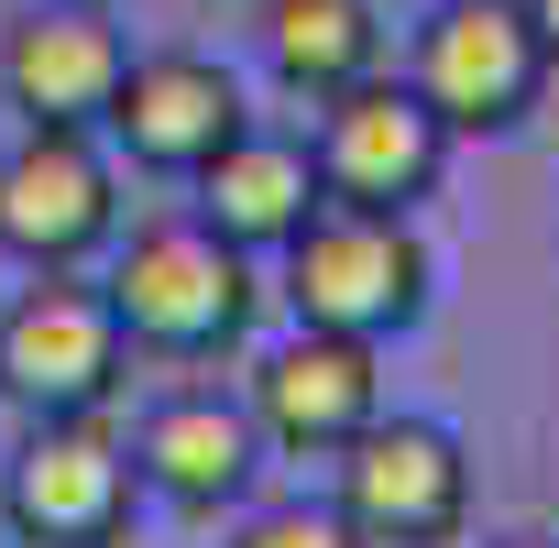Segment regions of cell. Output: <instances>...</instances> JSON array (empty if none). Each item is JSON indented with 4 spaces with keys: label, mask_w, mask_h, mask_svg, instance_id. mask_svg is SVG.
<instances>
[{
    "label": "cell",
    "mask_w": 559,
    "mask_h": 548,
    "mask_svg": "<svg viewBox=\"0 0 559 548\" xmlns=\"http://www.w3.org/2000/svg\"><path fill=\"white\" fill-rule=\"evenodd\" d=\"M110 308H121V341L132 352L209 362V352H230L252 330V252L219 241L209 219H154L110 263Z\"/></svg>",
    "instance_id": "6da1fadb"
},
{
    "label": "cell",
    "mask_w": 559,
    "mask_h": 548,
    "mask_svg": "<svg viewBox=\"0 0 559 548\" xmlns=\"http://www.w3.org/2000/svg\"><path fill=\"white\" fill-rule=\"evenodd\" d=\"M121 230V176L88 132H23L0 154V252L34 274H78Z\"/></svg>",
    "instance_id": "ba28073f"
},
{
    "label": "cell",
    "mask_w": 559,
    "mask_h": 548,
    "mask_svg": "<svg viewBox=\"0 0 559 548\" xmlns=\"http://www.w3.org/2000/svg\"><path fill=\"white\" fill-rule=\"evenodd\" d=\"M263 67L297 99H341L352 78L384 67V23L373 0H263Z\"/></svg>",
    "instance_id": "5bb4252c"
},
{
    "label": "cell",
    "mask_w": 559,
    "mask_h": 548,
    "mask_svg": "<svg viewBox=\"0 0 559 548\" xmlns=\"http://www.w3.org/2000/svg\"><path fill=\"white\" fill-rule=\"evenodd\" d=\"M252 110H241V78L219 56H132L121 99H110V143L143 165V176H209L219 143H241Z\"/></svg>",
    "instance_id": "8fae6325"
},
{
    "label": "cell",
    "mask_w": 559,
    "mask_h": 548,
    "mask_svg": "<svg viewBox=\"0 0 559 548\" xmlns=\"http://www.w3.org/2000/svg\"><path fill=\"white\" fill-rule=\"evenodd\" d=\"M319 209H330L319 154L286 143V132H241V143H219V165L198 176V219H209L219 241H241V252H286Z\"/></svg>",
    "instance_id": "7c38bea8"
},
{
    "label": "cell",
    "mask_w": 559,
    "mask_h": 548,
    "mask_svg": "<svg viewBox=\"0 0 559 548\" xmlns=\"http://www.w3.org/2000/svg\"><path fill=\"white\" fill-rule=\"evenodd\" d=\"M230 548H362V526H352L341 504H274V515H252Z\"/></svg>",
    "instance_id": "9a60e30c"
},
{
    "label": "cell",
    "mask_w": 559,
    "mask_h": 548,
    "mask_svg": "<svg viewBox=\"0 0 559 548\" xmlns=\"http://www.w3.org/2000/svg\"><path fill=\"white\" fill-rule=\"evenodd\" d=\"M373 417H384V373H373V341H352V330L297 319L286 352L252 362V428L274 450H297V461H341Z\"/></svg>",
    "instance_id": "30bf717a"
},
{
    "label": "cell",
    "mask_w": 559,
    "mask_h": 548,
    "mask_svg": "<svg viewBox=\"0 0 559 548\" xmlns=\"http://www.w3.org/2000/svg\"><path fill=\"white\" fill-rule=\"evenodd\" d=\"M121 308L110 286H78V274H34V286L0 308V406L23 417H99L121 395Z\"/></svg>",
    "instance_id": "3957f363"
},
{
    "label": "cell",
    "mask_w": 559,
    "mask_h": 548,
    "mask_svg": "<svg viewBox=\"0 0 559 548\" xmlns=\"http://www.w3.org/2000/svg\"><path fill=\"white\" fill-rule=\"evenodd\" d=\"M132 78V45L99 0H45L34 23L0 34V99L23 110V132H99Z\"/></svg>",
    "instance_id": "9c48e42d"
},
{
    "label": "cell",
    "mask_w": 559,
    "mask_h": 548,
    "mask_svg": "<svg viewBox=\"0 0 559 548\" xmlns=\"http://www.w3.org/2000/svg\"><path fill=\"white\" fill-rule=\"evenodd\" d=\"M319 187L341 198V209H417L428 187H439V165H450V121L417 99V78L395 88V78H352L341 99H319Z\"/></svg>",
    "instance_id": "52a82bcc"
},
{
    "label": "cell",
    "mask_w": 559,
    "mask_h": 548,
    "mask_svg": "<svg viewBox=\"0 0 559 548\" xmlns=\"http://www.w3.org/2000/svg\"><path fill=\"white\" fill-rule=\"evenodd\" d=\"M548 88V45L526 34V0H439L417 34V99L461 132H515Z\"/></svg>",
    "instance_id": "8992f818"
},
{
    "label": "cell",
    "mask_w": 559,
    "mask_h": 548,
    "mask_svg": "<svg viewBox=\"0 0 559 548\" xmlns=\"http://www.w3.org/2000/svg\"><path fill=\"white\" fill-rule=\"evenodd\" d=\"M252 461H263V428H252V406H230V395H165L154 417H143V439H132V472L165 493V504H230L241 483H252Z\"/></svg>",
    "instance_id": "4fadbf2b"
},
{
    "label": "cell",
    "mask_w": 559,
    "mask_h": 548,
    "mask_svg": "<svg viewBox=\"0 0 559 548\" xmlns=\"http://www.w3.org/2000/svg\"><path fill=\"white\" fill-rule=\"evenodd\" d=\"M132 439L110 417H34V439L0 472V515L23 548H110L132 526Z\"/></svg>",
    "instance_id": "277c9868"
},
{
    "label": "cell",
    "mask_w": 559,
    "mask_h": 548,
    "mask_svg": "<svg viewBox=\"0 0 559 548\" xmlns=\"http://www.w3.org/2000/svg\"><path fill=\"white\" fill-rule=\"evenodd\" d=\"M286 297L308 330H352V341H395L428 319V252L395 209H319L297 241H286Z\"/></svg>",
    "instance_id": "7a4b0ae2"
},
{
    "label": "cell",
    "mask_w": 559,
    "mask_h": 548,
    "mask_svg": "<svg viewBox=\"0 0 559 548\" xmlns=\"http://www.w3.org/2000/svg\"><path fill=\"white\" fill-rule=\"evenodd\" d=\"M526 34L548 45V67H559V0H526Z\"/></svg>",
    "instance_id": "2e32d148"
},
{
    "label": "cell",
    "mask_w": 559,
    "mask_h": 548,
    "mask_svg": "<svg viewBox=\"0 0 559 548\" xmlns=\"http://www.w3.org/2000/svg\"><path fill=\"white\" fill-rule=\"evenodd\" d=\"M341 515L362 548H450L472 515V461L439 417H373L341 450Z\"/></svg>",
    "instance_id": "5b68a950"
}]
</instances>
